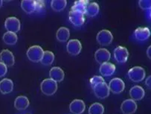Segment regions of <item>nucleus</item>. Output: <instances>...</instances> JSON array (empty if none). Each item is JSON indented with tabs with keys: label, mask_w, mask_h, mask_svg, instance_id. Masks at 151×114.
Masks as SVG:
<instances>
[{
	"label": "nucleus",
	"mask_w": 151,
	"mask_h": 114,
	"mask_svg": "<svg viewBox=\"0 0 151 114\" xmlns=\"http://www.w3.org/2000/svg\"><path fill=\"white\" fill-rule=\"evenodd\" d=\"M40 89L42 93L49 96V95H54L57 92L58 84L55 81L51 78H48L42 81L40 84Z\"/></svg>",
	"instance_id": "1"
},
{
	"label": "nucleus",
	"mask_w": 151,
	"mask_h": 114,
	"mask_svg": "<svg viewBox=\"0 0 151 114\" xmlns=\"http://www.w3.org/2000/svg\"><path fill=\"white\" fill-rule=\"evenodd\" d=\"M44 51L40 45H33L27 51L28 58L32 62L38 63L41 61L43 56Z\"/></svg>",
	"instance_id": "2"
},
{
	"label": "nucleus",
	"mask_w": 151,
	"mask_h": 114,
	"mask_svg": "<svg viewBox=\"0 0 151 114\" xmlns=\"http://www.w3.org/2000/svg\"><path fill=\"white\" fill-rule=\"evenodd\" d=\"M127 75L128 78L133 82H140L145 79L146 72L145 69L141 66H134L129 69Z\"/></svg>",
	"instance_id": "3"
},
{
	"label": "nucleus",
	"mask_w": 151,
	"mask_h": 114,
	"mask_svg": "<svg viewBox=\"0 0 151 114\" xmlns=\"http://www.w3.org/2000/svg\"><path fill=\"white\" fill-rule=\"evenodd\" d=\"M97 41L100 45L106 46L109 45L113 40V35L110 31L106 29H103L97 35Z\"/></svg>",
	"instance_id": "4"
},
{
	"label": "nucleus",
	"mask_w": 151,
	"mask_h": 114,
	"mask_svg": "<svg viewBox=\"0 0 151 114\" xmlns=\"http://www.w3.org/2000/svg\"><path fill=\"white\" fill-rule=\"evenodd\" d=\"M5 27L9 32H13V33H17L20 30V21L19 19L14 17H10L5 19Z\"/></svg>",
	"instance_id": "5"
},
{
	"label": "nucleus",
	"mask_w": 151,
	"mask_h": 114,
	"mask_svg": "<svg viewBox=\"0 0 151 114\" xmlns=\"http://www.w3.org/2000/svg\"><path fill=\"white\" fill-rule=\"evenodd\" d=\"M108 87H109V91L115 94L121 93L125 89L124 82L119 78H115L111 80Z\"/></svg>",
	"instance_id": "6"
},
{
	"label": "nucleus",
	"mask_w": 151,
	"mask_h": 114,
	"mask_svg": "<svg viewBox=\"0 0 151 114\" xmlns=\"http://www.w3.org/2000/svg\"><path fill=\"white\" fill-rule=\"evenodd\" d=\"M92 89H93L95 95L98 97V99H101L107 98L109 95V92H110L109 89V87H108V84L106 83H105V82L98 84V85H96Z\"/></svg>",
	"instance_id": "7"
},
{
	"label": "nucleus",
	"mask_w": 151,
	"mask_h": 114,
	"mask_svg": "<svg viewBox=\"0 0 151 114\" xmlns=\"http://www.w3.org/2000/svg\"><path fill=\"white\" fill-rule=\"evenodd\" d=\"M129 52L127 48L124 46H118L114 50V58L117 62L124 63L127 61Z\"/></svg>",
	"instance_id": "8"
},
{
	"label": "nucleus",
	"mask_w": 151,
	"mask_h": 114,
	"mask_svg": "<svg viewBox=\"0 0 151 114\" xmlns=\"http://www.w3.org/2000/svg\"><path fill=\"white\" fill-rule=\"evenodd\" d=\"M69 18L70 22L77 27H81L85 22L84 15L79 11H70L69 14Z\"/></svg>",
	"instance_id": "9"
},
{
	"label": "nucleus",
	"mask_w": 151,
	"mask_h": 114,
	"mask_svg": "<svg viewBox=\"0 0 151 114\" xmlns=\"http://www.w3.org/2000/svg\"><path fill=\"white\" fill-rule=\"evenodd\" d=\"M137 110V104L132 99H127L122 102L121 110L123 114H133Z\"/></svg>",
	"instance_id": "10"
},
{
	"label": "nucleus",
	"mask_w": 151,
	"mask_h": 114,
	"mask_svg": "<svg viewBox=\"0 0 151 114\" xmlns=\"http://www.w3.org/2000/svg\"><path fill=\"white\" fill-rule=\"evenodd\" d=\"M67 52L68 53L70 54L71 55L73 56H76V55H79L80 52H81V48H82V45H81V42L78 40H71L67 43Z\"/></svg>",
	"instance_id": "11"
},
{
	"label": "nucleus",
	"mask_w": 151,
	"mask_h": 114,
	"mask_svg": "<svg viewBox=\"0 0 151 114\" xmlns=\"http://www.w3.org/2000/svg\"><path fill=\"white\" fill-rule=\"evenodd\" d=\"M110 52L106 48H99L95 53V61L100 64L108 62V61L110 59Z\"/></svg>",
	"instance_id": "12"
},
{
	"label": "nucleus",
	"mask_w": 151,
	"mask_h": 114,
	"mask_svg": "<svg viewBox=\"0 0 151 114\" xmlns=\"http://www.w3.org/2000/svg\"><path fill=\"white\" fill-rule=\"evenodd\" d=\"M0 61L6 66H12L15 63L14 56L11 51L4 49L0 53Z\"/></svg>",
	"instance_id": "13"
},
{
	"label": "nucleus",
	"mask_w": 151,
	"mask_h": 114,
	"mask_svg": "<svg viewBox=\"0 0 151 114\" xmlns=\"http://www.w3.org/2000/svg\"><path fill=\"white\" fill-rule=\"evenodd\" d=\"M86 105L83 101L75 99L69 105V110L74 114H81L84 112Z\"/></svg>",
	"instance_id": "14"
},
{
	"label": "nucleus",
	"mask_w": 151,
	"mask_h": 114,
	"mask_svg": "<svg viewBox=\"0 0 151 114\" xmlns=\"http://www.w3.org/2000/svg\"><path fill=\"white\" fill-rule=\"evenodd\" d=\"M134 35L138 40L145 41L150 36V31L147 27H139L134 31Z\"/></svg>",
	"instance_id": "15"
},
{
	"label": "nucleus",
	"mask_w": 151,
	"mask_h": 114,
	"mask_svg": "<svg viewBox=\"0 0 151 114\" xmlns=\"http://www.w3.org/2000/svg\"><path fill=\"white\" fill-rule=\"evenodd\" d=\"M145 92L143 87L140 86H134L129 90V95L133 101H140L145 97Z\"/></svg>",
	"instance_id": "16"
},
{
	"label": "nucleus",
	"mask_w": 151,
	"mask_h": 114,
	"mask_svg": "<svg viewBox=\"0 0 151 114\" xmlns=\"http://www.w3.org/2000/svg\"><path fill=\"white\" fill-rule=\"evenodd\" d=\"M21 8L28 14L37 12V1L35 0H24L21 2Z\"/></svg>",
	"instance_id": "17"
},
{
	"label": "nucleus",
	"mask_w": 151,
	"mask_h": 114,
	"mask_svg": "<svg viewBox=\"0 0 151 114\" xmlns=\"http://www.w3.org/2000/svg\"><path fill=\"white\" fill-rule=\"evenodd\" d=\"M99 71L100 73L103 76L109 77L114 74L115 71V66L114 64L106 62L103 64H101V67H100Z\"/></svg>",
	"instance_id": "18"
},
{
	"label": "nucleus",
	"mask_w": 151,
	"mask_h": 114,
	"mask_svg": "<svg viewBox=\"0 0 151 114\" xmlns=\"http://www.w3.org/2000/svg\"><path fill=\"white\" fill-rule=\"evenodd\" d=\"M50 78L55 82H60L64 79L65 74L63 69L60 67H53L49 72Z\"/></svg>",
	"instance_id": "19"
},
{
	"label": "nucleus",
	"mask_w": 151,
	"mask_h": 114,
	"mask_svg": "<svg viewBox=\"0 0 151 114\" xmlns=\"http://www.w3.org/2000/svg\"><path fill=\"white\" fill-rule=\"evenodd\" d=\"M14 89V83L11 79L4 78L0 81V92L2 94H8Z\"/></svg>",
	"instance_id": "20"
},
{
	"label": "nucleus",
	"mask_w": 151,
	"mask_h": 114,
	"mask_svg": "<svg viewBox=\"0 0 151 114\" xmlns=\"http://www.w3.org/2000/svg\"><path fill=\"white\" fill-rule=\"evenodd\" d=\"M29 106V100L26 96L20 95L15 99L14 107L19 110H24Z\"/></svg>",
	"instance_id": "21"
},
{
	"label": "nucleus",
	"mask_w": 151,
	"mask_h": 114,
	"mask_svg": "<svg viewBox=\"0 0 151 114\" xmlns=\"http://www.w3.org/2000/svg\"><path fill=\"white\" fill-rule=\"evenodd\" d=\"M70 36V32H69V28L65 27H61L58 30L56 33V38L58 41L64 43L69 40Z\"/></svg>",
	"instance_id": "22"
},
{
	"label": "nucleus",
	"mask_w": 151,
	"mask_h": 114,
	"mask_svg": "<svg viewBox=\"0 0 151 114\" xmlns=\"http://www.w3.org/2000/svg\"><path fill=\"white\" fill-rule=\"evenodd\" d=\"M89 3V1H87V0H79V1H76L73 4V5H72L71 11H79V12L84 14L85 12H86V7H87Z\"/></svg>",
	"instance_id": "23"
},
{
	"label": "nucleus",
	"mask_w": 151,
	"mask_h": 114,
	"mask_svg": "<svg viewBox=\"0 0 151 114\" xmlns=\"http://www.w3.org/2000/svg\"><path fill=\"white\" fill-rule=\"evenodd\" d=\"M98 12H99L98 4L96 2H91V3L88 4L85 14H86V15L89 16V17H93L98 15Z\"/></svg>",
	"instance_id": "24"
},
{
	"label": "nucleus",
	"mask_w": 151,
	"mask_h": 114,
	"mask_svg": "<svg viewBox=\"0 0 151 114\" xmlns=\"http://www.w3.org/2000/svg\"><path fill=\"white\" fill-rule=\"evenodd\" d=\"M17 36L15 33L13 32H6L3 35V41L7 44V45H15L17 42Z\"/></svg>",
	"instance_id": "25"
},
{
	"label": "nucleus",
	"mask_w": 151,
	"mask_h": 114,
	"mask_svg": "<svg viewBox=\"0 0 151 114\" xmlns=\"http://www.w3.org/2000/svg\"><path fill=\"white\" fill-rule=\"evenodd\" d=\"M55 61V55L50 51H45L40 62L44 66H49Z\"/></svg>",
	"instance_id": "26"
},
{
	"label": "nucleus",
	"mask_w": 151,
	"mask_h": 114,
	"mask_svg": "<svg viewBox=\"0 0 151 114\" xmlns=\"http://www.w3.org/2000/svg\"><path fill=\"white\" fill-rule=\"evenodd\" d=\"M67 2L65 0H54L51 2V7L55 11L59 12L65 8Z\"/></svg>",
	"instance_id": "27"
},
{
	"label": "nucleus",
	"mask_w": 151,
	"mask_h": 114,
	"mask_svg": "<svg viewBox=\"0 0 151 114\" xmlns=\"http://www.w3.org/2000/svg\"><path fill=\"white\" fill-rule=\"evenodd\" d=\"M104 108L100 103H94L89 107V114H104Z\"/></svg>",
	"instance_id": "28"
},
{
	"label": "nucleus",
	"mask_w": 151,
	"mask_h": 114,
	"mask_svg": "<svg viewBox=\"0 0 151 114\" xmlns=\"http://www.w3.org/2000/svg\"><path fill=\"white\" fill-rule=\"evenodd\" d=\"M89 81H90L91 87H92V88L95 87L96 86V85H98V84L105 82L104 79L101 76H98V75H95V76L92 77Z\"/></svg>",
	"instance_id": "29"
},
{
	"label": "nucleus",
	"mask_w": 151,
	"mask_h": 114,
	"mask_svg": "<svg viewBox=\"0 0 151 114\" xmlns=\"http://www.w3.org/2000/svg\"><path fill=\"white\" fill-rule=\"evenodd\" d=\"M139 5L140 8L143 10L150 9L151 8V1L148 0H140L139 2Z\"/></svg>",
	"instance_id": "30"
},
{
	"label": "nucleus",
	"mask_w": 151,
	"mask_h": 114,
	"mask_svg": "<svg viewBox=\"0 0 151 114\" xmlns=\"http://www.w3.org/2000/svg\"><path fill=\"white\" fill-rule=\"evenodd\" d=\"M8 72V68L3 63L0 62V78L4 77Z\"/></svg>",
	"instance_id": "31"
},
{
	"label": "nucleus",
	"mask_w": 151,
	"mask_h": 114,
	"mask_svg": "<svg viewBox=\"0 0 151 114\" xmlns=\"http://www.w3.org/2000/svg\"><path fill=\"white\" fill-rule=\"evenodd\" d=\"M45 7V4H44V2L42 1H37V12H40L41 10H42Z\"/></svg>",
	"instance_id": "32"
},
{
	"label": "nucleus",
	"mask_w": 151,
	"mask_h": 114,
	"mask_svg": "<svg viewBox=\"0 0 151 114\" xmlns=\"http://www.w3.org/2000/svg\"><path fill=\"white\" fill-rule=\"evenodd\" d=\"M150 81H151V76L150 75V76H148L147 78H146V81H145V84L147 85V87L149 89H150L151 88V85H150Z\"/></svg>",
	"instance_id": "33"
},
{
	"label": "nucleus",
	"mask_w": 151,
	"mask_h": 114,
	"mask_svg": "<svg viewBox=\"0 0 151 114\" xmlns=\"http://www.w3.org/2000/svg\"><path fill=\"white\" fill-rule=\"evenodd\" d=\"M150 51H151V46H149L147 48V55L149 58V59L151 58V55H150Z\"/></svg>",
	"instance_id": "34"
},
{
	"label": "nucleus",
	"mask_w": 151,
	"mask_h": 114,
	"mask_svg": "<svg viewBox=\"0 0 151 114\" xmlns=\"http://www.w3.org/2000/svg\"><path fill=\"white\" fill-rule=\"evenodd\" d=\"M2 6V0H0V8Z\"/></svg>",
	"instance_id": "35"
}]
</instances>
